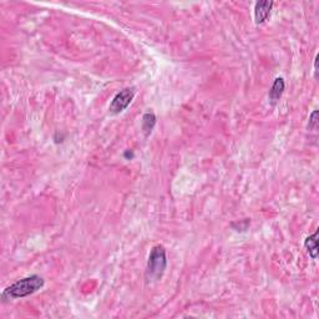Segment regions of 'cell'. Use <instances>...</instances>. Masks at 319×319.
Masks as SVG:
<instances>
[{
  "instance_id": "3",
  "label": "cell",
  "mask_w": 319,
  "mask_h": 319,
  "mask_svg": "<svg viewBox=\"0 0 319 319\" xmlns=\"http://www.w3.org/2000/svg\"><path fill=\"white\" fill-rule=\"evenodd\" d=\"M134 98H135V89L134 87H125V89H122L112 99L109 107L110 112H111L112 115H118V114L122 112L133 102Z\"/></svg>"
},
{
  "instance_id": "1",
  "label": "cell",
  "mask_w": 319,
  "mask_h": 319,
  "mask_svg": "<svg viewBox=\"0 0 319 319\" xmlns=\"http://www.w3.org/2000/svg\"><path fill=\"white\" fill-rule=\"evenodd\" d=\"M45 281L43 277L34 274V276L25 277L23 279H19L15 283L6 287L1 293V298L4 301H10V299H19L28 297L30 294H34L39 289L44 287Z\"/></svg>"
},
{
  "instance_id": "10",
  "label": "cell",
  "mask_w": 319,
  "mask_h": 319,
  "mask_svg": "<svg viewBox=\"0 0 319 319\" xmlns=\"http://www.w3.org/2000/svg\"><path fill=\"white\" fill-rule=\"evenodd\" d=\"M124 156L127 158V160H131V158H134V152L131 150H127L126 152L124 153Z\"/></svg>"
},
{
  "instance_id": "9",
  "label": "cell",
  "mask_w": 319,
  "mask_h": 319,
  "mask_svg": "<svg viewBox=\"0 0 319 319\" xmlns=\"http://www.w3.org/2000/svg\"><path fill=\"white\" fill-rule=\"evenodd\" d=\"M318 59L319 55H317L316 59H314V74H316V78H318Z\"/></svg>"
},
{
  "instance_id": "7",
  "label": "cell",
  "mask_w": 319,
  "mask_h": 319,
  "mask_svg": "<svg viewBox=\"0 0 319 319\" xmlns=\"http://www.w3.org/2000/svg\"><path fill=\"white\" fill-rule=\"evenodd\" d=\"M156 125V115L152 111L146 112L142 116V131H144L145 136H150L152 133L153 127Z\"/></svg>"
},
{
  "instance_id": "8",
  "label": "cell",
  "mask_w": 319,
  "mask_h": 319,
  "mask_svg": "<svg viewBox=\"0 0 319 319\" xmlns=\"http://www.w3.org/2000/svg\"><path fill=\"white\" fill-rule=\"evenodd\" d=\"M308 129L312 131H316L318 129V111L314 110L309 116V122H308Z\"/></svg>"
},
{
  "instance_id": "6",
  "label": "cell",
  "mask_w": 319,
  "mask_h": 319,
  "mask_svg": "<svg viewBox=\"0 0 319 319\" xmlns=\"http://www.w3.org/2000/svg\"><path fill=\"white\" fill-rule=\"evenodd\" d=\"M304 247L305 250L308 251V253H309V256L312 257L313 259H317L318 258V252H319V248H318V231H316V232L312 235V236L307 237L304 241Z\"/></svg>"
},
{
  "instance_id": "4",
  "label": "cell",
  "mask_w": 319,
  "mask_h": 319,
  "mask_svg": "<svg viewBox=\"0 0 319 319\" xmlns=\"http://www.w3.org/2000/svg\"><path fill=\"white\" fill-rule=\"evenodd\" d=\"M273 8V1H258L254 5V21L257 25L263 24L270 15V10Z\"/></svg>"
},
{
  "instance_id": "5",
  "label": "cell",
  "mask_w": 319,
  "mask_h": 319,
  "mask_svg": "<svg viewBox=\"0 0 319 319\" xmlns=\"http://www.w3.org/2000/svg\"><path fill=\"white\" fill-rule=\"evenodd\" d=\"M285 79H283V78H277L276 80H274L272 87H270L269 95H268V98H269V101H270V104L273 105V106L277 104V102H278L279 99L282 98L283 92H285Z\"/></svg>"
},
{
  "instance_id": "2",
  "label": "cell",
  "mask_w": 319,
  "mask_h": 319,
  "mask_svg": "<svg viewBox=\"0 0 319 319\" xmlns=\"http://www.w3.org/2000/svg\"><path fill=\"white\" fill-rule=\"evenodd\" d=\"M167 268L166 250L164 246L157 245L152 247L147 261L146 276L149 281H160Z\"/></svg>"
}]
</instances>
